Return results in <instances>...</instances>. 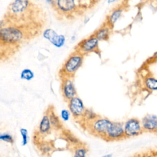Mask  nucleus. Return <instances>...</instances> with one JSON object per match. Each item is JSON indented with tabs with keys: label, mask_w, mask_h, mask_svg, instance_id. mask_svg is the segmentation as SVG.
<instances>
[{
	"label": "nucleus",
	"mask_w": 157,
	"mask_h": 157,
	"mask_svg": "<svg viewBox=\"0 0 157 157\" xmlns=\"http://www.w3.org/2000/svg\"><path fill=\"white\" fill-rule=\"evenodd\" d=\"M84 59V55L74 50L66 59L63 64L59 74L61 78H73L77 71L82 66Z\"/></svg>",
	"instance_id": "nucleus-1"
},
{
	"label": "nucleus",
	"mask_w": 157,
	"mask_h": 157,
	"mask_svg": "<svg viewBox=\"0 0 157 157\" xmlns=\"http://www.w3.org/2000/svg\"><path fill=\"white\" fill-rule=\"evenodd\" d=\"M24 31L17 25H7L0 29V43L14 45L20 44L25 39Z\"/></svg>",
	"instance_id": "nucleus-2"
},
{
	"label": "nucleus",
	"mask_w": 157,
	"mask_h": 157,
	"mask_svg": "<svg viewBox=\"0 0 157 157\" xmlns=\"http://www.w3.org/2000/svg\"><path fill=\"white\" fill-rule=\"evenodd\" d=\"M111 123L112 120L108 118L99 115L96 119L86 125V127L93 135L104 139Z\"/></svg>",
	"instance_id": "nucleus-3"
},
{
	"label": "nucleus",
	"mask_w": 157,
	"mask_h": 157,
	"mask_svg": "<svg viewBox=\"0 0 157 157\" xmlns=\"http://www.w3.org/2000/svg\"><path fill=\"white\" fill-rule=\"evenodd\" d=\"M31 2L26 0H16L12 1L9 6V14L15 18L26 17L31 9Z\"/></svg>",
	"instance_id": "nucleus-4"
},
{
	"label": "nucleus",
	"mask_w": 157,
	"mask_h": 157,
	"mask_svg": "<svg viewBox=\"0 0 157 157\" xmlns=\"http://www.w3.org/2000/svg\"><path fill=\"white\" fill-rule=\"evenodd\" d=\"M99 43L98 39L91 34L80 41L77 45L75 50L85 56L92 52H96L99 50Z\"/></svg>",
	"instance_id": "nucleus-5"
},
{
	"label": "nucleus",
	"mask_w": 157,
	"mask_h": 157,
	"mask_svg": "<svg viewBox=\"0 0 157 157\" xmlns=\"http://www.w3.org/2000/svg\"><path fill=\"white\" fill-rule=\"evenodd\" d=\"M123 123L126 139L137 137L144 132L140 120L137 118H129Z\"/></svg>",
	"instance_id": "nucleus-6"
},
{
	"label": "nucleus",
	"mask_w": 157,
	"mask_h": 157,
	"mask_svg": "<svg viewBox=\"0 0 157 157\" xmlns=\"http://www.w3.org/2000/svg\"><path fill=\"white\" fill-rule=\"evenodd\" d=\"M124 139L123 122L112 121L103 139L106 141H118Z\"/></svg>",
	"instance_id": "nucleus-7"
},
{
	"label": "nucleus",
	"mask_w": 157,
	"mask_h": 157,
	"mask_svg": "<svg viewBox=\"0 0 157 157\" xmlns=\"http://www.w3.org/2000/svg\"><path fill=\"white\" fill-rule=\"evenodd\" d=\"M67 106L71 116L77 120H81L86 109L83 100L76 96L67 101Z\"/></svg>",
	"instance_id": "nucleus-8"
},
{
	"label": "nucleus",
	"mask_w": 157,
	"mask_h": 157,
	"mask_svg": "<svg viewBox=\"0 0 157 157\" xmlns=\"http://www.w3.org/2000/svg\"><path fill=\"white\" fill-rule=\"evenodd\" d=\"M52 7H53L58 13L69 15L76 12V9L78 6L77 1L74 0H57L54 1Z\"/></svg>",
	"instance_id": "nucleus-9"
},
{
	"label": "nucleus",
	"mask_w": 157,
	"mask_h": 157,
	"mask_svg": "<svg viewBox=\"0 0 157 157\" xmlns=\"http://www.w3.org/2000/svg\"><path fill=\"white\" fill-rule=\"evenodd\" d=\"M43 37L56 48L63 47L66 43V39L64 34H58L52 28H46L42 33Z\"/></svg>",
	"instance_id": "nucleus-10"
},
{
	"label": "nucleus",
	"mask_w": 157,
	"mask_h": 157,
	"mask_svg": "<svg viewBox=\"0 0 157 157\" xmlns=\"http://www.w3.org/2000/svg\"><path fill=\"white\" fill-rule=\"evenodd\" d=\"M61 91L64 99L67 102L77 96V90L73 78H61Z\"/></svg>",
	"instance_id": "nucleus-11"
},
{
	"label": "nucleus",
	"mask_w": 157,
	"mask_h": 157,
	"mask_svg": "<svg viewBox=\"0 0 157 157\" xmlns=\"http://www.w3.org/2000/svg\"><path fill=\"white\" fill-rule=\"evenodd\" d=\"M144 132L157 134V115L148 113L140 120Z\"/></svg>",
	"instance_id": "nucleus-12"
},
{
	"label": "nucleus",
	"mask_w": 157,
	"mask_h": 157,
	"mask_svg": "<svg viewBox=\"0 0 157 157\" xmlns=\"http://www.w3.org/2000/svg\"><path fill=\"white\" fill-rule=\"evenodd\" d=\"M124 10V6L123 5H118L111 10L110 13L107 16L105 23L110 28H113L116 22L121 17Z\"/></svg>",
	"instance_id": "nucleus-13"
},
{
	"label": "nucleus",
	"mask_w": 157,
	"mask_h": 157,
	"mask_svg": "<svg viewBox=\"0 0 157 157\" xmlns=\"http://www.w3.org/2000/svg\"><path fill=\"white\" fill-rule=\"evenodd\" d=\"M47 113H48L49 120L50 121L51 126L53 128L60 130L63 129V124L62 123L61 120L60 118L57 115V114L55 113V109L53 106H50L47 110H46Z\"/></svg>",
	"instance_id": "nucleus-14"
},
{
	"label": "nucleus",
	"mask_w": 157,
	"mask_h": 157,
	"mask_svg": "<svg viewBox=\"0 0 157 157\" xmlns=\"http://www.w3.org/2000/svg\"><path fill=\"white\" fill-rule=\"evenodd\" d=\"M112 28H110L105 23L97 29L93 34L99 41L107 40L110 36Z\"/></svg>",
	"instance_id": "nucleus-15"
},
{
	"label": "nucleus",
	"mask_w": 157,
	"mask_h": 157,
	"mask_svg": "<svg viewBox=\"0 0 157 157\" xmlns=\"http://www.w3.org/2000/svg\"><path fill=\"white\" fill-rule=\"evenodd\" d=\"M52 128V127L50 124V121L49 120L48 113H47V112H45L44 113V115L39 122V132L42 134H48Z\"/></svg>",
	"instance_id": "nucleus-16"
},
{
	"label": "nucleus",
	"mask_w": 157,
	"mask_h": 157,
	"mask_svg": "<svg viewBox=\"0 0 157 157\" xmlns=\"http://www.w3.org/2000/svg\"><path fill=\"white\" fill-rule=\"evenodd\" d=\"M62 134L65 138V139L69 142L71 144L75 146L79 145L80 144H82V141L77 137L75 136L72 132L67 129H62Z\"/></svg>",
	"instance_id": "nucleus-17"
},
{
	"label": "nucleus",
	"mask_w": 157,
	"mask_h": 157,
	"mask_svg": "<svg viewBox=\"0 0 157 157\" xmlns=\"http://www.w3.org/2000/svg\"><path fill=\"white\" fill-rule=\"evenodd\" d=\"M144 85L149 91H157V78L152 75H147L144 79Z\"/></svg>",
	"instance_id": "nucleus-18"
},
{
	"label": "nucleus",
	"mask_w": 157,
	"mask_h": 157,
	"mask_svg": "<svg viewBox=\"0 0 157 157\" xmlns=\"http://www.w3.org/2000/svg\"><path fill=\"white\" fill-rule=\"evenodd\" d=\"M98 117L99 115L96 112H94L93 110L90 109H86L80 121L84 123L85 124V126H86L90 123H91L92 121H93Z\"/></svg>",
	"instance_id": "nucleus-19"
},
{
	"label": "nucleus",
	"mask_w": 157,
	"mask_h": 157,
	"mask_svg": "<svg viewBox=\"0 0 157 157\" xmlns=\"http://www.w3.org/2000/svg\"><path fill=\"white\" fill-rule=\"evenodd\" d=\"M88 152V148L83 145L80 144L79 145L75 146L74 149V157H86L87 153Z\"/></svg>",
	"instance_id": "nucleus-20"
},
{
	"label": "nucleus",
	"mask_w": 157,
	"mask_h": 157,
	"mask_svg": "<svg viewBox=\"0 0 157 157\" xmlns=\"http://www.w3.org/2000/svg\"><path fill=\"white\" fill-rule=\"evenodd\" d=\"M34 76L35 75L33 71L29 68L23 69L20 74V78L26 81L32 80L34 78Z\"/></svg>",
	"instance_id": "nucleus-21"
},
{
	"label": "nucleus",
	"mask_w": 157,
	"mask_h": 157,
	"mask_svg": "<svg viewBox=\"0 0 157 157\" xmlns=\"http://www.w3.org/2000/svg\"><path fill=\"white\" fill-rule=\"evenodd\" d=\"M20 132L22 137L21 145L23 146L26 145L28 142V130L26 128H21L20 129Z\"/></svg>",
	"instance_id": "nucleus-22"
},
{
	"label": "nucleus",
	"mask_w": 157,
	"mask_h": 157,
	"mask_svg": "<svg viewBox=\"0 0 157 157\" xmlns=\"http://www.w3.org/2000/svg\"><path fill=\"white\" fill-rule=\"evenodd\" d=\"M71 113L68 109H63L60 112V119L63 121H67L71 118Z\"/></svg>",
	"instance_id": "nucleus-23"
},
{
	"label": "nucleus",
	"mask_w": 157,
	"mask_h": 157,
	"mask_svg": "<svg viewBox=\"0 0 157 157\" xmlns=\"http://www.w3.org/2000/svg\"><path fill=\"white\" fill-rule=\"evenodd\" d=\"M0 140L10 144H13L14 142L12 136L9 133L0 134Z\"/></svg>",
	"instance_id": "nucleus-24"
},
{
	"label": "nucleus",
	"mask_w": 157,
	"mask_h": 157,
	"mask_svg": "<svg viewBox=\"0 0 157 157\" xmlns=\"http://www.w3.org/2000/svg\"><path fill=\"white\" fill-rule=\"evenodd\" d=\"M7 23V20L6 19H2L0 20V29L4 26H6Z\"/></svg>",
	"instance_id": "nucleus-25"
},
{
	"label": "nucleus",
	"mask_w": 157,
	"mask_h": 157,
	"mask_svg": "<svg viewBox=\"0 0 157 157\" xmlns=\"http://www.w3.org/2000/svg\"><path fill=\"white\" fill-rule=\"evenodd\" d=\"M45 2H46L48 4L50 5V6H52L53 5V3H54V1H53V0H47Z\"/></svg>",
	"instance_id": "nucleus-26"
},
{
	"label": "nucleus",
	"mask_w": 157,
	"mask_h": 157,
	"mask_svg": "<svg viewBox=\"0 0 157 157\" xmlns=\"http://www.w3.org/2000/svg\"><path fill=\"white\" fill-rule=\"evenodd\" d=\"M112 156H113V154H112V153H108V154H106V155H103L102 157H112Z\"/></svg>",
	"instance_id": "nucleus-27"
},
{
	"label": "nucleus",
	"mask_w": 157,
	"mask_h": 157,
	"mask_svg": "<svg viewBox=\"0 0 157 157\" xmlns=\"http://www.w3.org/2000/svg\"><path fill=\"white\" fill-rule=\"evenodd\" d=\"M115 2H116L115 0H109V1H107V3H109V4H112V3H113Z\"/></svg>",
	"instance_id": "nucleus-28"
},
{
	"label": "nucleus",
	"mask_w": 157,
	"mask_h": 157,
	"mask_svg": "<svg viewBox=\"0 0 157 157\" xmlns=\"http://www.w3.org/2000/svg\"><path fill=\"white\" fill-rule=\"evenodd\" d=\"M75 36H72V37H71V40H74V39H75Z\"/></svg>",
	"instance_id": "nucleus-29"
},
{
	"label": "nucleus",
	"mask_w": 157,
	"mask_h": 157,
	"mask_svg": "<svg viewBox=\"0 0 157 157\" xmlns=\"http://www.w3.org/2000/svg\"><path fill=\"white\" fill-rule=\"evenodd\" d=\"M72 157H74V156H72Z\"/></svg>",
	"instance_id": "nucleus-30"
}]
</instances>
